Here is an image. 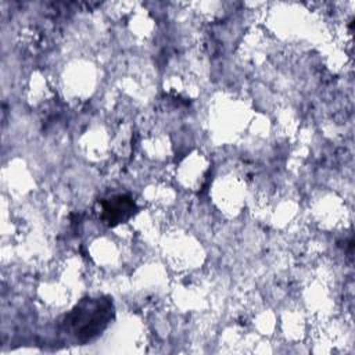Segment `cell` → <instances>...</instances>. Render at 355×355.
<instances>
[{
  "mask_svg": "<svg viewBox=\"0 0 355 355\" xmlns=\"http://www.w3.org/2000/svg\"><path fill=\"white\" fill-rule=\"evenodd\" d=\"M114 305L110 298H85L65 318V329L80 343L96 338L111 322Z\"/></svg>",
  "mask_w": 355,
  "mask_h": 355,
  "instance_id": "cell-1",
  "label": "cell"
},
{
  "mask_svg": "<svg viewBox=\"0 0 355 355\" xmlns=\"http://www.w3.org/2000/svg\"><path fill=\"white\" fill-rule=\"evenodd\" d=\"M135 209V202L128 196H116L103 202V220L116 225L126 220Z\"/></svg>",
  "mask_w": 355,
  "mask_h": 355,
  "instance_id": "cell-2",
  "label": "cell"
}]
</instances>
